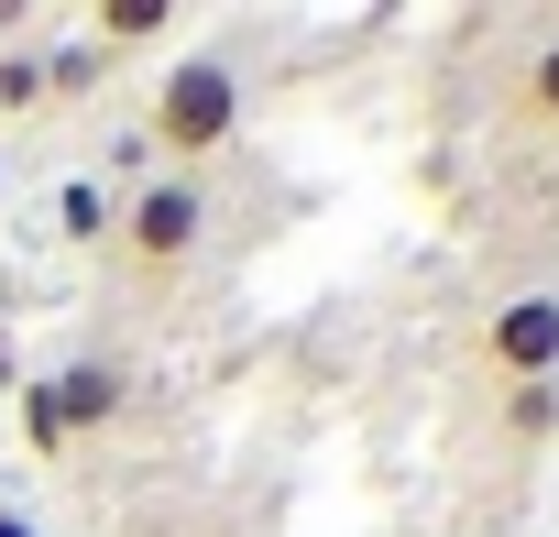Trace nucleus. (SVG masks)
<instances>
[{"label":"nucleus","mask_w":559,"mask_h":537,"mask_svg":"<svg viewBox=\"0 0 559 537\" xmlns=\"http://www.w3.org/2000/svg\"><path fill=\"white\" fill-rule=\"evenodd\" d=\"M56 384V406H67V428L88 439V428H110L121 417V395H132V373L110 362V351H88V362H67V373H45Z\"/></svg>","instance_id":"20e7f679"},{"label":"nucleus","mask_w":559,"mask_h":537,"mask_svg":"<svg viewBox=\"0 0 559 537\" xmlns=\"http://www.w3.org/2000/svg\"><path fill=\"white\" fill-rule=\"evenodd\" d=\"M45 99V56H0V110H34Z\"/></svg>","instance_id":"9b49d317"},{"label":"nucleus","mask_w":559,"mask_h":537,"mask_svg":"<svg viewBox=\"0 0 559 537\" xmlns=\"http://www.w3.org/2000/svg\"><path fill=\"white\" fill-rule=\"evenodd\" d=\"M45 56V99H78V88H99L110 77V56L88 45V34H67V45H34Z\"/></svg>","instance_id":"0eeeda50"},{"label":"nucleus","mask_w":559,"mask_h":537,"mask_svg":"<svg viewBox=\"0 0 559 537\" xmlns=\"http://www.w3.org/2000/svg\"><path fill=\"white\" fill-rule=\"evenodd\" d=\"M483 351H493L504 384H559V297H504Z\"/></svg>","instance_id":"7ed1b4c3"},{"label":"nucleus","mask_w":559,"mask_h":537,"mask_svg":"<svg viewBox=\"0 0 559 537\" xmlns=\"http://www.w3.org/2000/svg\"><path fill=\"white\" fill-rule=\"evenodd\" d=\"M99 56H121V45H154V34H176V0H99V12L78 23Z\"/></svg>","instance_id":"39448f33"},{"label":"nucleus","mask_w":559,"mask_h":537,"mask_svg":"<svg viewBox=\"0 0 559 537\" xmlns=\"http://www.w3.org/2000/svg\"><path fill=\"white\" fill-rule=\"evenodd\" d=\"M0 537H34V515H23V504H12V493H0Z\"/></svg>","instance_id":"f8f14e48"},{"label":"nucleus","mask_w":559,"mask_h":537,"mask_svg":"<svg viewBox=\"0 0 559 537\" xmlns=\"http://www.w3.org/2000/svg\"><path fill=\"white\" fill-rule=\"evenodd\" d=\"M0 198H12V165H0Z\"/></svg>","instance_id":"ddd939ff"},{"label":"nucleus","mask_w":559,"mask_h":537,"mask_svg":"<svg viewBox=\"0 0 559 537\" xmlns=\"http://www.w3.org/2000/svg\"><path fill=\"white\" fill-rule=\"evenodd\" d=\"M110 219H121V198H110L99 176H67V187H56V241L99 252V241H110Z\"/></svg>","instance_id":"423d86ee"},{"label":"nucleus","mask_w":559,"mask_h":537,"mask_svg":"<svg viewBox=\"0 0 559 537\" xmlns=\"http://www.w3.org/2000/svg\"><path fill=\"white\" fill-rule=\"evenodd\" d=\"M515 110H526V121H548V132H559V34H548V45H537V56H526V67H515Z\"/></svg>","instance_id":"1a4fd4ad"},{"label":"nucleus","mask_w":559,"mask_h":537,"mask_svg":"<svg viewBox=\"0 0 559 537\" xmlns=\"http://www.w3.org/2000/svg\"><path fill=\"white\" fill-rule=\"evenodd\" d=\"M241 110H252L241 56H230V45H198V56L165 67V88H154V110H143V143H154L176 176H198L219 143H241Z\"/></svg>","instance_id":"f257e3e1"},{"label":"nucleus","mask_w":559,"mask_h":537,"mask_svg":"<svg viewBox=\"0 0 559 537\" xmlns=\"http://www.w3.org/2000/svg\"><path fill=\"white\" fill-rule=\"evenodd\" d=\"M504 428L515 439H548L559 428V384H504Z\"/></svg>","instance_id":"9d476101"},{"label":"nucleus","mask_w":559,"mask_h":537,"mask_svg":"<svg viewBox=\"0 0 559 537\" xmlns=\"http://www.w3.org/2000/svg\"><path fill=\"white\" fill-rule=\"evenodd\" d=\"M110 241L132 252V275H187L198 263V241H209V187L198 176H143L132 198H121V219H110Z\"/></svg>","instance_id":"f03ea898"},{"label":"nucleus","mask_w":559,"mask_h":537,"mask_svg":"<svg viewBox=\"0 0 559 537\" xmlns=\"http://www.w3.org/2000/svg\"><path fill=\"white\" fill-rule=\"evenodd\" d=\"M23 439H34L45 461H67V450H78V428H67V406H56V384H45V373L23 384Z\"/></svg>","instance_id":"6e6552de"}]
</instances>
